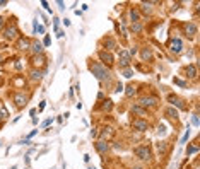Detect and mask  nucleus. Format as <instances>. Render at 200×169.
<instances>
[{"label": "nucleus", "mask_w": 200, "mask_h": 169, "mask_svg": "<svg viewBox=\"0 0 200 169\" xmlns=\"http://www.w3.org/2000/svg\"><path fill=\"white\" fill-rule=\"evenodd\" d=\"M56 3H58V7H60V9H62V10H63V9H65V3H63V2H62V0H58V2H56Z\"/></svg>", "instance_id": "38"}, {"label": "nucleus", "mask_w": 200, "mask_h": 169, "mask_svg": "<svg viewBox=\"0 0 200 169\" xmlns=\"http://www.w3.org/2000/svg\"><path fill=\"white\" fill-rule=\"evenodd\" d=\"M31 48V43L24 38V39H19V50H29Z\"/></svg>", "instance_id": "18"}, {"label": "nucleus", "mask_w": 200, "mask_h": 169, "mask_svg": "<svg viewBox=\"0 0 200 169\" xmlns=\"http://www.w3.org/2000/svg\"><path fill=\"white\" fill-rule=\"evenodd\" d=\"M130 21H132V24H135V22L140 21V14H139V10H135V9L130 10Z\"/></svg>", "instance_id": "16"}, {"label": "nucleus", "mask_w": 200, "mask_h": 169, "mask_svg": "<svg viewBox=\"0 0 200 169\" xmlns=\"http://www.w3.org/2000/svg\"><path fill=\"white\" fill-rule=\"evenodd\" d=\"M166 115H168L169 118H175V120L178 118V111H176V109H173V108H169V109L166 111Z\"/></svg>", "instance_id": "25"}, {"label": "nucleus", "mask_w": 200, "mask_h": 169, "mask_svg": "<svg viewBox=\"0 0 200 169\" xmlns=\"http://www.w3.org/2000/svg\"><path fill=\"white\" fill-rule=\"evenodd\" d=\"M120 56H122V67H128L130 65V55L125 51V50H120Z\"/></svg>", "instance_id": "10"}, {"label": "nucleus", "mask_w": 200, "mask_h": 169, "mask_svg": "<svg viewBox=\"0 0 200 169\" xmlns=\"http://www.w3.org/2000/svg\"><path fill=\"white\" fill-rule=\"evenodd\" d=\"M53 26H55V31L58 32V19H55V22H53Z\"/></svg>", "instance_id": "40"}, {"label": "nucleus", "mask_w": 200, "mask_h": 169, "mask_svg": "<svg viewBox=\"0 0 200 169\" xmlns=\"http://www.w3.org/2000/svg\"><path fill=\"white\" fill-rule=\"evenodd\" d=\"M45 62H46V60H45V56H43V55H34V58H33V63H34L36 67H43V65H45Z\"/></svg>", "instance_id": "15"}, {"label": "nucleus", "mask_w": 200, "mask_h": 169, "mask_svg": "<svg viewBox=\"0 0 200 169\" xmlns=\"http://www.w3.org/2000/svg\"><path fill=\"white\" fill-rule=\"evenodd\" d=\"M185 72H187V77H192V79L197 77V68H195V65H188Z\"/></svg>", "instance_id": "17"}, {"label": "nucleus", "mask_w": 200, "mask_h": 169, "mask_svg": "<svg viewBox=\"0 0 200 169\" xmlns=\"http://www.w3.org/2000/svg\"><path fill=\"white\" fill-rule=\"evenodd\" d=\"M113 135H115V130H113L111 127H106V128H103V132H101V140H103V142H108L110 139H113Z\"/></svg>", "instance_id": "6"}, {"label": "nucleus", "mask_w": 200, "mask_h": 169, "mask_svg": "<svg viewBox=\"0 0 200 169\" xmlns=\"http://www.w3.org/2000/svg\"><path fill=\"white\" fill-rule=\"evenodd\" d=\"M181 48H183V43H181L180 38H173V39L169 41V50H171L173 53H180Z\"/></svg>", "instance_id": "3"}, {"label": "nucleus", "mask_w": 200, "mask_h": 169, "mask_svg": "<svg viewBox=\"0 0 200 169\" xmlns=\"http://www.w3.org/2000/svg\"><path fill=\"white\" fill-rule=\"evenodd\" d=\"M3 32H5V38H7V39H14V38H17V34H19V31H17V27H15V26L7 27Z\"/></svg>", "instance_id": "7"}, {"label": "nucleus", "mask_w": 200, "mask_h": 169, "mask_svg": "<svg viewBox=\"0 0 200 169\" xmlns=\"http://www.w3.org/2000/svg\"><path fill=\"white\" fill-rule=\"evenodd\" d=\"M169 103H171L173 106H178L180 109H183V108H185V104H183V101H181L180 97H176V96H169Z\"/></svg>", "instance_id": "13"}, {"label": "nucleus", "mask_w": 200, "mask_h": 169, "mask_svg": "<svg viewBox=\"0 0 200 169\" xmlns=\"http://www.w3.org/2000/svg\"><path fill=\"white\" fill-rule=\"evenodd\" d=\"M104 46H108V50H113V48H115V39L106 38V39H104Z\"/></svg>", "instance_id": "21"}, {"label": "nucleus", "mask_w": 200, "mask_h": 169, "mask_svg": "<svg viewBox=\"0 0 200 169\" xmlns=\"http://www.w3.org/2000/svg\"><path fill=\"white\" fill-rule=\"evenodd\" d=\"M111 108H113V101H111V99H106L104 104H103V109H104V111H110Z\"/></svg>", "instance_id": "23"}, {"label": "nucleus", "mask_w": 200, "mask_h": 169, "mask_svg": "<svg viewBox=\"0 0 200 169\" xmlns=\"http://www.w3.org/2000/svg\"><path fill=\"white\" fill-rule=\"evenodd\" d=\"M3 26V17H0V27Z\"/></svg>", "instance_id": "42"}, {"label": "nucleus", "mask_w": 200, "mask_h": 169, "mask_svg": "<svg viewBox=\"0 0 200 169\" xmlns=\"http://www.w3.org/2000/svg\"><path fill=\"white\" fill-rule=\"evenodd\" d=\"M192 123H193V125H199V116H197V115H193V118H192Z\"/></svg>", "instance_id": "36"}, {"label": "nucleus", "mask_w": 200, "mask_h": 169, "mask_svg": "<svg viewBox=\"0 0 200 169\" xmlns=\"http://www.w3.org/2000/svg\"><path fill=\"white\" fill-rule=\"evenodd\" d=\"M188 137H190V130H187V132H185V135H183V139H181V144H185V142L188 140Z\"/></svg>", "instance_id": "31"}, {"label": "nucleus", "mask_w": 200, "mask_h": 169, "mask_svg": "<svg viewBox=\"0 0 200 169\" xmlns=\"http://www.w3.org/2000/svg\"><path fill=\"white\" fill-rule=\"evenodd\" d=\"M41 5H43V7H45V9H46V10H48V12H51V9H50V7H48V2H41Z\"/></svg>", "instance_id": "37"}, {"label": "nucleus", "mask_w": 200, "mask_h": 169, "mask_svg": "<svg viewBox=\"0 0 200 169\" xmlns=\"http://www.w3.org/2000/svg\"><path fill=\"white\" fill-rule=\"evenodd\" d=\"M29 75H31V79H34V80H39V79L43 77V74H41L39 70H31V74H29Z\"/></svg>", "instance_id": "19"}, {"label": "nucleus", "mask_w": 200, "mask_h": 169, "mask_svg": "<svg viewBox=\"0 0 200 169\" xmlns=\"http://www.w3.org/2000/svg\"><path fill=\"white\" fill-rule=\"evenodd\" d=\"M134 169H144V168H134Z\"/></svg>", "instance_id": "43"}, {"label": "nucleus", "mask_w": 200, "mask_h": 169, "mask_svg": "<svg viewBox=\"0 0 200 169\" xmlns=\"http://www.w3.org/2000/svg\"><path fill=\"white\" fill-rule=\"evenodd\" d=\"M123 75H125L127 79H130V77H132L134 74H132V70H125V72H123Z\"/></svg>", "instance_id": "32"}, {"label": "nucleus", "mask_w": 200, "mask_h": 169, "mask_svg": "<svg viewBox=\"0 0 200 169\" xmlns=\"http://www.w3.org/2000/svg\"><path fill=\"white\" fill-rule=\"evenodd\" d=\"M157 150H159L161 154H164V152L168 150V142H159V144H157Z\"/></svg>", "instance_id": "20"}, {"label": "nucleus", "mask_w": 200, "mask_h": 169, "mask_svg": "<svg viewBox=\"0 0 200 169\" xmlns=\"http://www.w3.org/2000/svg\"><path fill=\"white\" fill-rule=\"evenodd\" d=\"M91 72H92V75H96V79L98 80H108L110 77H111V72L103 65V63H91Z\"/></svg>", "instance_id": "1"}, {"label": "nucleus", "mask_w": 200, "mask_h": 169, "mask_svg": "<svg viewBox=\"0 0 200 169\" xmlns=\"http://www.w3.org/2000/svg\"><path fill=\"white\" fill-rule=\"evenodd\" d=\"M123 91V85L122 84H116V89H115V92H122Z\"/></svg>", "instance_id": "35"}, {"label": "nucleus", "mask_w": 200, "mask_h": 169, "mask_svg": "<svg viewBox=\"0 0 200 169\" xmlns=\"http://www.w3.org/2000/svg\"><path fill=\"white\" fill-rule=\"evenodd\" d=\"M14 101H15V104H17L19 108H22V106L27 104V96H26L24 92H15V94H14Z\"/></svg>", "instance_id": "4"}, {"label": "nucleus", "mask_w": 200, "mask_h": 169, "mask_svg": "<svg viewBox=\"0 0 200 169\" xmlns=\"http://www.w3.org/2000/svg\"><path fill=\"white\" fill-rule=\"evenodd\" d=\"M51 121H53V120H51V118H50V120H46V121H45V123H43V127H50V125H51Z\"/></svg>", "instance_id": "39"}, {"label": "nucleus", "mask_w": 200, "mask_h": 169, "mask_svg": "<svg viewBox=\"0 0 200 169\" xmlns=\"http://www.w3.org/2000/svg\"><path fill=\"white\" fill-rule=\"evenodd\" d=\"M140 104H142L144 108H147V106H156V104H157V99H156V97H142V99H140Z\"/></svg>", "instance_id": "11"}, {"label": "nucleus", "mask_w": 200, "mask_h": 169, "mask_svg": "<svg viewBox=\"0 0 200 169\" xmlns=\"http://www.w3.org/2000/svg\"><path fill=\"white\" fill-rule=\"evenodd\" d=\"M175 84H178V85H181V87H185L187 84L183 82V80H180V79H175Z\"/></svg>", "instance_id": "33"}, {"label": "nucleus", "mask_w": 200, "mask_h": 169, "mask_svg": "<svg viewBox=\"0 0 200 169\" xmlns=\"http://www.w3.org/2000/svg\"><path fill=\"white\" fill-rule=\"evenodd\" d=\"M142 58H144V60H151V58H152V51H151L149 48H146V50L142 51Z\"/></svg>", "instance_id": "22"}, {"label": "nucleus", "mask_w": 200, "mask_h": 169, "mask_svg": "<svg viewBox=\"0 0 200 169\" xmlns=\"http://www.w3.org/2000/svg\"><path fill=\"white\" fill-rule=\"evenodd\" d=\"M135 156L142 161H149L151 159V149L147 145H142V147H137L135 149Z\"/></svg>", "instance_id": "2"}, {"label": "nucleus", "mask_w": 200, "mask_h": 169, "mask_svg": "<svg viewBox=\"0 0 200 169\" xmlns=\"http://www.w3.org/2000/svg\"><path fill=\"white\" fill-rule=\"evenodd\" d=\"M132 127H134L135 130H139V132H146V130L149 128V123H147V121H144V120H134Z\"/></svg>", "instance_id": "5"}, {"label": "nucleus", "mask_w": 200, "mask_h": 169, "mask_svg": "<svg viewBox=\"0 0 200 169\" xmlns=\"http://www.w3.org/2000/svg\"><path fill=\"white\" fill-rule=\"evenodd\" d=\"M89 169H94V168H89Z\"/></svg>", "instance_id": "44"}, {"label": "nucleus", "mask_w": 200, "mask_h": 169, "mask_svg": "<svg viewBox=\"0 0 200 169\" xmlns=\"http://www.w3.org/2000/svg\"><path fill=\"white\" fill-rule=\"evenodd\" d=\"M36 133H38V130H33V132H31V133H29V135H27V139H31V137H34V135H36Z\"/></svg>", "instance_id": "41"}, {"label": "nucleus", "mask_w": 200, "mask_h": 169, "mask_svg": "<svg viewBox=\"0 0 200 169\" xmlns=\"http://www.w3.org/2000/svg\"><path fill=\"white\" fill-rule=\"evenodd\" d=\"M108 149H110V145H108L106 142H103V140L96 142V150H98L99 154H106V152H108Z\"/></svg>", "instance_id": "12"}, {"label": "nucleus", "mask_w": 200, "mask_h": 169, "mask_svg": "<svg viewBox=\"0 0 200 169\" xmlns=\"http://www.w3.org/2000/svg\"><path fill=\"white\" fill-rule=\"evenodd\" d=\"M50 43H51V39H50V36H46V38H45V41H43V44H45V46H48Z\"/></svg>", "instance_id": "34"}, {"label": "nucleus", "mask_w": 200, "mask_h": 169, "mask_svg": "<svg viewBox=\"0 0 200 169\" xmlns=\"http://www.w3.org/2000/svg\"><path fill=\"white\" fill-rule=\"evenodd\" d=\"M125 94H127L128 97H132V96L135 94V89H134V85H128V87H127V91H125Z\"/></svg>", "instance_id": "28"}, {"label": "nucleus", "mask_w": 200, "mask_h": 169, "mask_svg": "<svg viewBox=\"0 0 200 169\" xmlns=\"http://www.w3.org/2000/svg\"><path fill=\"white\" fill-rule=\"evenodd\" d=\"M99 58H101V62H106L108 65L113 63V55L108 53V51H99Z\"/></svg>", "instance_id": "9"}, {"label": "nucleus", "mask_w": 200, "mask_h": 169, "mask_svg": "<svg viewBox=\"0 0 200 169\" xmlns=\"http://www.w3.org/2000/svg\"><path fill=\"white\" fill-rule=\"evenodd\" d=\"M34 31L39 32V34H43V32H45V27H43V26H38V21H34Z\"/></svg>", "instance_id": "27"}, {"label": "nucleus", "mask_w": 200, "mask_h": 169, "mask_svg": "<svg viewBox=\"0 0 200 169\" xmlns=\"http://www.w3.org/2000/svg\"><path fill=\"white\" fill-rule=\"evenodd\" d=\"M132 111H134V113H137V115H146V113H147L142 106H134V108H132Z\"/></svg>", "instance_id": "24"}, {"label": "nucleus", "mask_w": 200, "mask_h": 169, "mask_svg": "<svg viewBox=\"0 0 200 169\" xmlns=\"http://www.w3.org/2000/svg\"><path fill=\"white\" fill-rule=\"evenodd\" d=\"M151 5H152V3L144 2V3H142V10H144V12H147V14H151V10H152V9H151Z\"/></svg>", "instance_id": "26"}, {"label": "nucleus", "mask_w": 200, "mask_h": 169, "mask_svg": "<svg viewBox=\"0 0 200 169\" xmlns=\"http://www.w3.org/2000/svg\"><path fill=\"white\" fill-rule=\"evenodd\" d=\"M197 152H199V147H197V145H193V147H188V149H187V154H188V156L197 154Z\"/></svg>", "instance_id": "29"}, {"label": "nucleus", "mask_w": 200, "mask_h": 169, "mask_svg": "<svg viewBox=\"0 0 200 169\" xmlns=\"http://www.w3.org/2000/svg\"><path fill=\"white\" fill-rule=\"evenodd\" d=\"M31 50H33L36 55H41V53H43V44H41L39 41H34V43L31 44Z\"/></svg>", "instance_id": "14"}, {"label": "nucleus", "mask_w": 200, "mask_h": 169, "mask_svg": "<svg viewBox=\"0 0 200 169\" xmlns=\"http://www.w3.org/2000/svg\"><path fill=\"white\" fill-rule=\"evenodd\" d=\"M132 31H134V32H140V31H142V26H140L139 22H135V24H132Z\"/></svg>", "instance_id": "30"}, {"label": "nucleus", "mask_w": 200, "mask_h": 169, "mask_svg": "<svg viewBox=\"0 0 200 169\" xmlns=\"http://www.w3.org/2000/svg\"><path fill=\"white\" fill-rule=\"evenodd\" d=\"M185 32H187V36H195L197 34V26L193 24V22H188V24H185Z\"/></svg>", "instance_id": "8"}]
</instances>
